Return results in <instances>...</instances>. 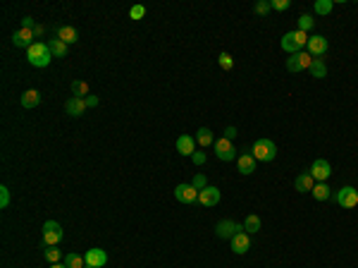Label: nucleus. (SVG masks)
I'll list each match as a JSON object with an SVG mask.
<instances>
[{
    "mask_svg": "<svg viewBox=\"0 0 358 268\" xmlns=\"http://www.w3.org/2000/svg\"><path fill=\"white\" fill-rule=\"evenodd\" d=\"M26 60H29V65H33V67H48L50 60H53V53H50L48 43L36 41L31 48H29V53H26Z\"/></svg>",
    "mask_w": 358,
    "mask_h": 268,
    "instance_id": "f257e3e1",
    "label": "nucleus"
},
{
    "mask_svg": "<svg viewBox=\"0 0 358 268\" xmlns=\"http://www.w3.org/2000/svg\"><path fill=\"white\" fill-rule=\"evenodd\" d=\"M303 46H308V36L303 31H287L282 36V50L284 53H289V55H294V53H301L303 50Z\"/></svg>",
    "mask_w": 358,
    "mask_h": 268,
    "instance_id": "f03ea898",
    "label": "nucleus"
},
{
    "mask_svg": "<svg viewBox=\"0 0 358 268\" xmlns=\"http://www.w3.org/2000/svg\"><path fill=\"white\" fill-rule=\"evenodd\" d=\"M251 156L256 160H263V163L275 160V156H277L275 142H272V139H258V142L253 144V149H251Z\"/></svg>",
    "mask_w": 358,
    "mask_h": 268,
    "instance_id": "7ed1b4c3",
    "label": "nucleus"
},
{
    "mask_svg": "<svg viewBox=\"0 0 358 268\" xmlns=\"http://www.w3.org/2000/svg\"><path fill=\"white\" fill-rule=\"evenodd\" d=\"M332 201L344 209H356L358 206V189L356 187H342L339 192L332 194Z\"/></svg>",
    "mask_w": 358,
    "mask_h": 268,
    "instance_id": "20e7f679",
    "label": "nucleus"
},
{
    "mask_svg": "<svg viewBox=\"0 0 358 268\" xmlns=\"http://www.w3.org/2000/svg\"><path fill=\"white\" fill-rule=\"evenodd\" d=\"M239 232H246V230H244L242 223H234V220H220L215 225V234L220 240H232L234 234Z\"/></svg>",
    "mask_w": 358,
    "mask_h": 268,
    "instance_id": "39448f33",
    "label": "nucleus"
},
{
    "mask_svg": "<svg viewBox=\"0 0 358 268\" xmlns=\"http://www.w3.org/2000/svg\"><path fill=\"white\" fill-rule=\"evenodd\" d=\"M60 240H62V227H60V223L48 220V223L43 225V242H46V247H58Z\"/></svg>",
    "mask_w": 358,
    "mask_h": 268,
    "instance_id": "423d86ee",
    "label": "nucleus"
},
{
    "mask_svg": "<svg viewBox=\"0 0 358 268\" xmlns=\"http://www.w3.org/2000/svg\"><path fill=\"white\" fill-rule=\"evenodd\" d=\"M310 62H313V55L310 53H294L292 58H287V70L289 72H303V70H308Z\"/></svg>",
    "mask_w": 358,
    "mask_h": 268,
    "instance_id": "0eeeda50",
    "label": "nucleus"
},
{
    "mask_svg": "<svg viewBox=\"0 0 358 268\" xmlns=\"http://www.w3.org/2000/svg\"><path fill=\"white\" fill-rule=\"evenodd\" d=\"M308 173L313 175L315 182H327V177L332 175V165H330L325 158H317V160H313V165H310Z\"/></svg>",
    "mask_w": 358,
    "mask_h": 268,
    "instance_id": "6e6552de",
    "label": "nucleus"
},
{
    "mask_svg": "<svg viewBox=\"0 0 358 268\" xmlns=\"http://www.w3.org/2000/svg\"><path fill=\"white\" fill-rule=\"evenodd\" d=\"M213 146H215V153H217V158H220V160H236V158H239V156H236V149L232 146V142L225 139V137H222V139H217Z\"/></svg>",
    "mask_w": 358,
    "mask_h": 268,
    "instance_id": "1a4fd4ad",
    "label": "nucleus"
},
{
    "mask_svg": "<svg viewBox=\"0 0 358 268\" xmlns=\"http://www.w3.org/2000/svg\"><path fill=\"white\" fill-rule=\"evenodd\" d=\"M84 261H86V266H91V268H103L108 263V254H105V249L93 247V249H89L84 254Z\"/></svg>",
    "mask_w": 358,
    "mask_h": 268,
    "instance_id": "9d476101",
    "label": "nucleus"
},
{
    "mask_svg": "<svg viewBox=\"0 0 358 268\" xmlns=\"http://www.w3.org/2000/svg\"><path fill=\"white\" fill-rule=\"evenodd\" d=\"M327 48H330V43H327L325 36H320V34L308 36V53L313 55V58H323V55L327 53Z\"/></svg>",
    "mask_w": 358,
    "mask_h": 268,
    "instance_id": "9b49d317",
    "label": "nucleus"
},
{
    "mask_svg": "<svg viewBox=\"0 0 358 268\" xmlns=\"http://www.w3.org/2000/svg\"><path fill=\"white\" fill-rule=\"evenodd\" d=\"M175 199L182 201V204H193V201L198 199V189H193V184H177Z\"/></svg>",
    "mask_w": 358,
    "mask_h": 268,
    "instance_id": "f8f14e48",
    "label": "nucleus"
},
{
    "mask_svg": "<svg viewBox=\"0 0 358 268\" xmlns=\"http://www.w3.org/2000/svg\"><path fill=\"white\" fill-rule=\"evenodd\" d=\"M12 43H15L17 48H31L33 43V31L31 29H19V31L12 34Z\"/></svg>",
    "mask_w": 358,
    "mask_h": 268,
    "instance_id": "ddd939ff",
    "label": "nucleus"
},
{
    "mask_svg": "<svg viewBox=\"0 0 358 268\" xmlns=\"http://www.w3.org/2000/svg\"><path fill=\"white\" fill-rule=\"evenodd\" d=\"M229 244H232V251H234V254H246V251L251 249V237H249V232L234 234L232 240H229Z\"/></svg>",
    "mask_w": 358,
    "mask_h": 268,
    "instance_id": "4468645a",
    "label": "nucleus"
},
{
    "mask_svg": "<svg viewBox=\"0 0 358 268\" xmlns=\"http://www.w3.org/2000/svg\"><path fill=\"white\" fill-rule=\"evenodd\" d=\"M220 196H222L220 189H217V187H210V184L203 192H198V201L203 206H215V204H220Z\"/></svg>",
    "mask_w": 358,
    "mask_h": 268,
    "instance_id": "2eb2a0df",
    "label": "nucleus"
},
{
    "mask_svg": "<svg viewBox=\"0 0 358 268\" xmlns=\"http://www.w3.org/2000/svg\"><path fill=\"white\" fill-rule=\"evenodd\" d=\"M177 151H179L182 156H193V153H196V139L189 137V134H182V137L177 139Z\"/></svg>",
    "mask_w": 358,
    "mask_h": 268,
    "instance_id": "dca6fc26",
    "label": "nucleus"
},
{
    "mask_svg": "<svg viewBox=\"0 0 358 268\" xmlns=\"http://www.w3.org/2000/svg\"><path fill=\"white\" fill-rule=\"evenodd\" d=\"M65 110H67V115H72V117H82V115H84V110H86V100H84V98H76V96H72V98H67Z\"/></svg>",
    "mask_w": 358,
    "mask_h": 268,
    "instance_id": "f3484780",
    "label": "nucleus"
},
{
    "mask_svg": "<svg viewBox=\"0 0 358 268\" xmlns=\"http://www.w3.org/2000/svg\"><path fill=\"white\" fill-rule=\"evenodd\" d=\"M294 187H296V192H313V187H315V180L310 173H301L296 180H294Z\"/></svg>",
    "mask_w": 358,
    "mask_h": 268,
    "instance_id": "a211bd4d",
    "label": "nucleus"
},
{
    "mask_svg": "<svg viewBox=\"0 0 358 268\" xmlns=\"http://www.w3.org/2000/svg\"><path fill=\"white\" fill-rule=\"evenodd\" d=\"M236 165H239V173H242V175H251V173L256 170V158H253L251 153H242V156L236 158Z\"/></svg>",
    "mask_w": 358,
    "mask_h": 268,
    "instance_id": "6ab92c4d",
    "label": "nucleus"
},
{
    "mask_svg": "<svg viewBox=\"0 0 358 268\" xmlns=\"http://www.w3.org/2000/svg\"><path fill=\"white\" fill-rule=\"evenodd\" d=\"M22 106H24V108H36V106H38V103H41V93L36 91V89H29V91H24L22 93Z\"/></svg>",
    "mask_w": 358,
    "mask_h": 268,
    "instance_id": "aec40b11",
    "label": "nucleus"
},
{
    "mask_svg": "<svg viewBox=\"0 0 358 268\" xmlns=\"http://www.w3.org/2000/svg\"><path fill=\"white\" fill-rule=\"evenodd\" d=\"M48 48H50V53H53V58H67V43L60 41L58 36L48 41Z\"/></svg>",
    "mask_w": 358,
    "mask_h": 268,
    "instance_id": "412c9836",
    "label": "nucleus"
},
{
    "mask_svg": "<svg viewBox=\"0 0 358 268\" xmlns=\"http://www.w3.org/2000/svg\"><path fill=\"white\" fill-rule=\"evenodd\" d=\"M313 196H315V201H327L332 199V189L327 187V182H315V187H313Z\"/></svg>",
    "mask_w": 358,
    "mask_h": 268,
    "instance_id": "4be33fe9",
    "label": "nucleus"
},
{
    "mask_svg": "<svg viewBox=\"0 0 358 268\" xmlns=\"http://www.w3.org/2000/svg\"><path fill=\"white\" fill-rule=\"evenodd\" d=\"M308 72H310V77H315V79H325V77H327V67H325V62H323L320 58H313Z\"/></svg>",
    "mask_w": 358,
    "mask_h": 268,
    "instance_id": "5701e85b",
    "label": "nucleus"
},
{
    "mask_svg": "<svg viewBox=\"0 0 358 268\" xmlns=\"http://www.w3.org/2000/svg\"><path fill=\"white\" fill-rule=\"evenodd\" d=\"M58 39L69 46V43H74L76 39H79V34H76L74 26H60V29H58Z\"/></svg>",
    "mask_w": 358,
    "mask_h": 268,
    "instance_id": "b1692460",
    "label": "nucleus"
},
{
    "mask_svg": "<svg viewBox=\"0 0 358 268\" xmlns=\"http://www.w3.org/2000/svg\"><path fill=\"white\" fill-rule=\"evenodd\" d=\"M196 144H201L203 149L210 146V144H215V137H213V132H210L208 127H201L198 132H196Z\"/></svg>",
    "mask_w": 358,
    "mask_h": 268,
    "instance_id": "393cba45",
    "label": "nucleus"
},
{
    "mask_svg": "<svg viewBox=\"0 0 358 268\" xmlns=\"http://www.w3.org/2000/svg\"><path fill=\"white\" fill-rule=\"evenodd\" d=\"M260 216H256V213H251V216H246V220H244V230L249 234H253V232H258L260 230Z\"/></svg>",
    "mask_w": 358,
    "mask_h": 268,
    "instance_id": "a878e982",
    "label": "nucleus"
},
{
    "mask_svg": "<svg viewBox=\"0 0 358 268\" xmlns=\"http://www.w3.org/2000/svg\"><path fill=\"white\" fill-rule=\"evenodd\" d=\"M72 96H76V98H86V96H89V86H86V82L74 79V82H72Z\"/></svg>",
    "mask_w": 358,
    "mask_h": 268,
    "instance_id": "bb28decb",
    "label": "nucleus"
},
{
    "mask_svg": "<svg viewBox=\"0 0 358 268\" xmlns=\"http://www.w3.org/2000/svg\"><path fill=\"white\" fill-rule=\"evenodd\" d=\"M65 266L67 268H84L86 266V261H84V256H79V254L72 251V254H67L65 256Z\"/></svg>",
    "mask_w": 358,
    "mask_h": 268,
    "instance_id": "cd10ccee",
    "label": "nucleus"
},
{
    "mask_svg": "<svg viewBox=\"0 0 358 268\" xmlns=\"http://www.w3.org/2000/svg\"><path fill=\"white\" fill-rule=\"evenodd\" d=\"M313 24H315V19H313V15H301L299 17V31H310L313 29Z\"/></svg>",
    "mask_w": 358,
    "mask_h": 268,
    "instance_id": "c85d7f7f",
    "label": "nucleus"
},
{
    "mask_svg": "<svg viewBox=\"0 0 358 268\" xmlns=\"http://www.w3.org/2000/svg\"><path fill=\"white\" fill-rule=\"evenodd\" d=\"M332 8H334L332 0H317V3H315V12H317V15H330Z\"/></svg>",
    "mask_w": 358,
    "mask_h": 268,
    "instance_id": "c756f323",
    "label": "nucleus"
},
{
    "mask_svg": "<svg viewBox=\"0 0 358 268\" xmlns=\"http://www.w3.org/2000/svg\"><path fill=\"white\" fill-rule=\"evenodd\" d=\"M43 254H46V261H48V263H58V261L62 259L60 249H55V247H48V249L43 251Z\"/></svg>",
    "mask_w": 358,
    "mask_h": 268,
    "instance_id": "7c9ffc66",
    "label": "nucleus"
},
{
    "mask_svg": "<svg viewBox=\"0 0 358 268\" xmlns=\"http://www.w3.org/2000/svg\"><path fill=\"white\" fill-rule=\"evenodd\" d=\"M217 62H220V67H222V70H232V67H234V58L229 55V53H220Z\"/></svg>",
    "mask_w": 358,
    "mask_h": 268,
    "instance_id": "2f4dec72",
    "label": "nucleus"
},
{
    "mask_svg": "<svg viewBox=\"0 0 358 268\" xmlns=\"http://www.w3.org/2000/svg\"><path fill=\"white\" fill-rule=\"evenodd\" d=\"M143 15H146V8H143L141 3H136V5L129 8V17H132V19H143Z\"/></svg>",
    "mask_w": 358,
    "mask_h": 268,
    "instance_id": "473e14b6",
    "label": "nucleus"
},
{
    "mask_svg": "<svg viewBox=\"0 0 358 268\" xmlns=\"http://www.w3.org/2000/svg\"><path fill=\"white\" fill-rule=\"evenodd\" d=\"M191 184H193V189H198V192H203V189L208 187V182H206V175H201V173H196V175H193Z\"/></svg>",
    "mask_w": 358,
    "mask_h": 268,
    "instance_id": "72a5a7b5",
    "label": "nucleus"
},
{
    "mask_svg": "<svg viewBox=\"0 0 358 268\" xmlns=\"http://www.w3.org/2000/svg\"><path fill=\"white\" fill-rule=\"evenodd\" d=\"M270 10H272V5H270L267 0H260V3H256V8H253V12H256V15H263V17H265L267 12H270Z\"/></svg>",
    "mask_w": 358,
    "mask_h": 268,
    "instance_id": "f704fd0d",
    "label": "nucleus"
},
{
    "mask_svg": "<svg viewBox=\"0 0 358 268\" xmlns=\"http://www.w3.org/2000/svg\"><path fill=\"white\" fill-rule=\"evenodd\" d=\"M8 206H10V189L3 184L0 187V209H8Z\"/></svg>",
    "mask_w": 358,
    "mask_h": 268,
    "instance_id": "c9c22d12",
    "label": "nucleus"
},
{
    "mask_svg": "<svg viewBox=\"0 0 358 268\" xmlns=\"http://www.w3.org/2000/svg\"><path fill=\"white\" fill-rule=\"evenodd\" d=\"M270 5H272V10H280V12H282V10H289L292 3H289V0H272Z\"/></svg>",
    "mask_w": 358,
    "mask_h": 268,
    "instance_id": "e433bc0d",
    "label": "nucleus"
},
{
    "mask_svg": "<svg viewBox=\"0 0 358 268\" xmlns=\"http://www.w3.org/2000/svg\"><path fill=\"white\" fill-rule=\"evenodd\" d=\"M191 160H193V165H203L206 163V151H196L191 156Z\"/></svg>",
    "mask_w": 358,
    "mask_h": 268,
    "instance_id": "4c0bfd02",
    "label": "nucleus"
},
{
    "mask_svg": "<svg viewBox=\"0 0 358 268\" xmlns=\"http://www.w3.org/2000/svg\"><path fill=\"white\" fill-rule=\"evenodd\" d=\"M86 108H96V106H98L100 100H98V96H93V93H89V96H86Z\"/></svg>",
    "mask_w": 358,
    "mask_h": 268,
    "instance_id": "58836bf2",
    "label": "nucleus"
},
{
    "mask_svg": "<svg viewBox=\"0 0 358 268\" xmlns=\"http://www.w3.org/2000/svg\"><path fill=\"white\" fill-rule=\"evenodd\" d=\"M22 29H31V31L36 29V26H33V19H31V17H24V19H22Z\"/></svg>",
    "mask_w": 358,
    "mask_h": 268,
    "instance_id": "ea45409f",
    "label": "nucleus"
},
{
    "mask_svg": "<svg viewBox=\"0 0 358 268\" xmlns=\"http://www.w3.org/2000/svg\"><path fill=\"white\" fill-rule=\"evenodd\" d=\"M234 137H236V127H227V129H225V139H229V142H232Z\"/></svg>",
    "mask_w": 358,
    "mask_h": 268,
    "instance_id": "a19ab883",
    "label": "nucleus"
},
{
    "mask_svg": "<svg viewBox=\"0 0 358 268\" xmlns=\"http://www.w3.org/2000/svg\"><path fill=\"white\" fill-rule=\"evenodd\" d=\"M50 268H67L65 263H50Z\"/></svg>",
    "mask_w": 358,
    "mask_h": 268,
    "instance_id": "79ce46f5",
    "label": "nucleus"
},
{
    "mask_svg": "<svg viewBox=\"0 0 358 268\" xmlns=\"http://www.w3.org/2000/svg\"><path fill=\"white\" fill-rule=\"evenodd\" d=\"M84 268H91V266H84Z\"/></svg>",
    "mask_w": 358,
    "mask_h": 268,
    "instance_id": "37998d69",
    "label": "nucleus"
}]
</instances>
